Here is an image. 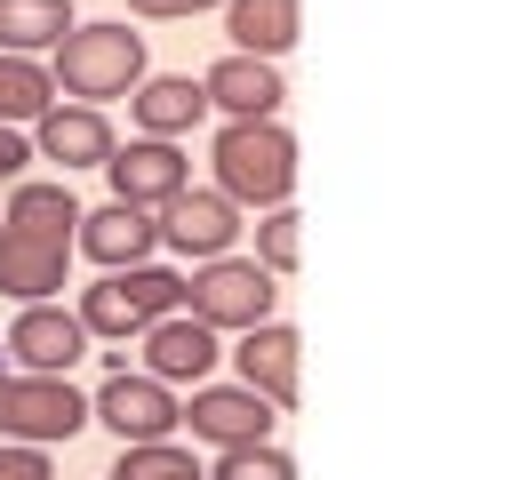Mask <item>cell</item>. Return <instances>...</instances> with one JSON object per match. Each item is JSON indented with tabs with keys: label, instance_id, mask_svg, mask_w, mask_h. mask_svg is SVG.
<instances>
[{
	"label": "cell",
	"instance_id": "obj_1",
	"mask_svg": "<svg viewBox=\"0 0 512 480\" xmlns=\"http://www.w3.org/2000/svg\"><path fill=\"white\" fill-rule=\"evenodd\" d=\"M296 184V136L280 120H224L216 128V192L232 208H280Z\"/></svg>",
	"mask_w": 512,
	"mask_h": 480
},
{
	"label": "cell",
	"instance_id": "obj_2",
	"mask_svg": "<svg viewBox=\"0 0 512 480\" xmlns=\"http://www.w3.org/2000/svg\"><path fill=\"white\" fill-rule=\"evenodd\" d=\"M64 96L80 104H104V96H128L144 80V32L136 24H72L56 40V72H48Z\"/></svg>",
	"mask_w": 512,
	"mask_h": 480
},
{
	"label": "cell",
	"instance_id": "obj_3",
	"mask_svg": "<svg viewBox=\"0 0 512 480\" xmlns=\"http://www.w3.org/2000/svg\"><path fill=\"white\" fill-rule=\"evenodd\" d=\"M160 312H184V280L160 264H120L80 296V328L88 336H144Z\"/></svg>",
	"mask_w": 512,
	"mask_h": 480
},
{
	"label": "cell",
	"instance_id": "obj_4",
	"mask_svg": "<svg viewBox=\"0 0 512 480\" xmlns=\"http://www.w3.org/2000/svg\"><path fill=\"white\" fill-rule=\"evenodd\" d=\"M272 272L256 264V256H208L192 280H184V312L192 320H208V328H256V320H272Z\"/></svg>",
	"mask_w": 512,
	"mask_h": 480
},
{
	"label": "cell",
	"instance_id": "obj_5",
	"mask_svg": "<svg viewBox=\"0 0 512 480\" xmlns=\"http://www.w3.org/2000/svg\"><path fill=\"white\" fill-rule=\"evenodd\" d=\"M88 424V400L72 392V376H0V440L48 448L72 440Z\"/></svg>",
	"mask_w": 512,
	"mask_h": 480
},
{
	"label": "cell",
	"instance_id": "obj_6",
	"mask_svg": "<svg viewBox=\"0 0 512 480\" xmlns=\"http://www.w3.org/2000/svg\"><path fill=\"white\" fill-rule=\"evenodd\" d=\"M104 176H112V200H128V208H168V200L192 184V168H184V152H176L168 136H136V144H112Z\"/></svg>",
	"mask_w": 512,
	"mask_h": 480
},
{
	"label": "cell",
	"instance_id": "obj_7",
	"mask_svg": "<svg viewBox=\"0 0 512 480\" xmlns=\"http://www.w3.org/2000/svg\"><path fill=\"white\" fill-rule=\"evenodd\" d=\"M88 416H104L128 448H144V440H168L184 416H176V400H168V384L160 376H128V368H112L104 376V392L88 400Z\"/></svg>",
	"mask_w": 512,
	"mask_h": 480
},
{
	"label": "cell",
	"instance_id": "obj_8",
	"mask_svg": "<svg viewBox=\"0 0 512 480\" xmlns=\"http://www.w3.org/2000/svg\"><path fill=\"white\" fill-rule=\"evenodd\" d=\"M200 440L216 448H248V440H272V400L248 392V384H192V408H176Z\"/></svg>",
	"mask_w": 512,
	"mask_h": 480
},
{
	"label": "cell",
	"instance_id": "obj_9",
	"mask_svg": "<svg viewBox=\"0 0 512 480\" xmlns=\"http://www.w3.org/2000/svg\"><path fill=\"white\" fill-rule=\"evenodd\" d=\"M64 264H72V240L56 232H24L0 216V296H24V304H48L64 288Z\"/></svg>",
	"mask_w": 512,
	"mask_h": 480
},
{
	"label": "cell",
	"instance_id": "obj_10",
	"mask_svg": "<svg viewBox=\"0 0 512 480\" xmlns=\"http://www.w3.org/2000/svg\"><path fill=\"white\" fill-rule=\"evenodd\" d=\"M80 352H88V328H80V312L24 304V312H16V328H8V360H24V376H64Z\"/></svg>",
	"mask_w": 512,
	"mask_h": 480
},
{
	"label": "cell",
	"instance_id": "obj_11",
	"mask_svg": "<svg viewBox=\"0 0 512 480\" xmlns=\"http://www.w3.org/2000/svg\"><path fill=\"white\" fill-rule=\"evenodd\" d=\"M216 360H224L216 352V328L192 320V312H160L144 328V376H160V384H200Z\"/></svg>",
	"mask_w": 512,
	"mask_h": 480
},
{
	"label": "cell",
	"instance_id": "obj_12",
	"mask_svg": "<svg viewBox=\"0 0 512 480\" xmlns=\"http://www.w3.org/2000/svg\"><path fill=\"white\" fill-rule=\"evenodd\" d=\"M200 96L224 104L232 120H272L288 88H280V72H272L264 56H240V48H232V56H216V64L200 72Z\"/></svg>",
	"mask_w": 512,
	"mask_h": 480
},
{
	"label": "cell",
	"instance_id": "obj_13",
	"mask_svg": "<svg viewBox=\"0 0 512 480\" xmlns=\"http://www.w3.org/2000/svg\"><path fill=\"white\" fill-rule=\"evenodd\" d=\"M240 384L248 392H264L272 408H288L296 400V328H280V320H256V328H240Z\"/></svg>",
	"mask_w": 512,
	"mask_h": 480
},
{
	"label": "cell",
	"instance_id": "obj_14",
	"mask_svg": "<svg viewBox=\"0 0 512 480\" xmlns=\"http://www.w3.org/2000/svg\"><path fill=\"white\" fill-rule=\"evenodd\" d=\"M72 240H80L96 264H112V272H120V264H144V256H152L160 224H152L144 208H128V200H104V208H88V216H80V232H72Z\"/></svg>",
	"mask_w": 512,
	"mask_h": 480
},
{
	"label": "cell",
	"instance_id": "obj_15",
	"mask_svg": "<svg viewBox=\"0 0 512 480\" xmlns=\"http://www.w3.org/2000/svg\"><path fill=\"white\" fill-rule=\"evenodd\" d=\"M160 232H168L184 256H224V248H232V232H240V216H232V200H224V192H192V184H184V192L168 200Z\"/></svg>",
	"mask_w": 512,
	"mask_h": 480
},
{
	"label": "cell",
	"instance_id": "obj_16",
	"mask_svg": "<svg viewBox=\"0 0 512 480\" xmlns=\"http://www.w3.org/2000/svg\"><path fill=\"white\" fill-rule=\"evenodd\" d=\"M40 152L64 160V168H104L112 160V128L96 104H48L40 112Z\"/></svg>",
	"mask_w": 512,
	"mask_h": 480
},
{
	"label": "cell",
	"instance_id": "obj_17",
	"mask_svg": "<svg viewBox=\"0 0 512 480\" xmlns=\"http://www.w3.org/2000/svg\"><path fill=\"white\" fill-rule=\"evenodd\" d=\"M296 0H224V32H232V48L240 56H280V48H296Z\"/></svg>",
	"mask_w": 512,
	"mask_h": 480
},
{
	"label": "cell",
	"instance_id": "obj_18",
	"mask_svg": "<svg viewBox=\"0 0 512 480\" xmlns=\"http://www.w3.org/2000/svg\"><path fill=\"white\" fill-rule=\"evenodd\" d=\"M200 112H208V96H200V80H192V72L136 80V120H144V136H184Z\"/></svg>",
	"mask_w": 512,
	"mask_h": 480
},
{
	"label": "cell",
	"instance_id": "obj_19",
	"mask_svg": "<svg viewBox=\"0 0 512 480\" xmlns=\"http://www.w3.org/2000/svg\"><path fill=\"white\" fill-rule=\"evenodd\" d=\"M64 32H72V0H0V48L8 56L56 48Z\"/></svg>",
	"mask_w": 512,
	"mask_h": 480
},
{
	"label": "cell",
	"instance_id": "obj_20",
	"mask_svg": "<svg viewBox=\"0 0 512 480\" xmlns=\"http://www.w3.org/2000/svg\"><path fill=\"white\" fill-rule=\"evenodd\" d=\"M56 104V80L32 64V56H8L0 48V128H16V120H40Z\"/></svg>",
	"mask_w": 512,
	"mask_h": 480
},
{
	"label": "cell",
	"instance_id": "obj_21",
	"mask_svg": "<svg viewBox=\"0 0 512 480\" xmlns=\"http://www.w3.org/2000/svg\"><path fill=\"white\" fill-rule=\"evenodd\" d=\"M8 224H24V232H56V240H72V224H80V200H72L64 184H16V200H8Z\"/></svg>",
	"mask_w": 512,
	"mask_h": 480
},
{
	"label": "cell",
	"instance_id": "obj_22",
	"mask_svg": "<svg viewBox=\"0 0 512 480\" xmlns=\"http://www.w3.org/2000/svg\"><path fill=\"white\" fill-rule=\"evenodd\" d=\"M112 480H208L184 448H168V440H144V448H120V472Z\"/></svg>",
	"mask_w": 512,
	"mask_h": 480
},
{
	"label": "cell",
	"instance_id": "obj_23",
	"mask_svg": "<svg viewBox=\"0 0 512 480\" xmlns=\"http://www.w3.org/2000/svg\"><path fill=\"white\" fill-rule=\"evenodd\" d=\"M208 480H296V464H288L272 440H248V448H224Z\"/></svg>",
	"mask_w": 512,
	"mask_h": 480
},
{
	"label": "cell",
	"instance_id": "obj_24",
	"mask_svg": "<svg viewBox=\"0 0 512 480\" xmlns=\"http://www.w3.org/2000/svg\"><path fill=\"white\" fill-rule=\"evenodd\" d=\"M296 224H304L296 208H264V232H256V264L264 272H288L296 264Z\"/></svg>",
	"mask_w": 512,
	"mask_h": 480
},
{
	"label": "cell",
	"instance_id": "obj_25",
	"mask_svg": "<svg viewBox=\"0 0 512 480\" xmlns=\"http://www.w3.org/2000/svg\"><path fill=\"white\" fill-rule=\"evenodd\" d=\"M0 480H48V456L24 440H0Z\"/></svg>",
	"mask_w": 512,
	"mask_h": 480
},
{
	"label": "cell",
	"instance_id": "obj_26",
	"mask_svg": "<svg viewBox=\"0 0 512 480\" xmlns=\"http://www.w3.org/2000/svg\"><path fill=\"white\" fill-rule=\"evenodd\" d=\"M208 0H128V16H200Z\"/></svg>",
	"mask_w": 512,
	"mask_h": 480
},
{
	"label": "cell",
	"instance_id": "obj_27",
	"mask_svg": "<svg viewBox=\"0 0 512 480\" xmlns=\"http://www.w3.org/2000/svg\"><path fill=\"white\" fill-rule=\"evenodd\" d=\"M24 160H32V152H24V136H16V128H0V176H16Z\"/></svg>",
	"mask_w": 512,
	"mask_h": 480
},
{
	"label": "cell",
	"instance_id": "obj_28",
	"mask_svg": "<svg viewBox=\"0 0 512 480\" xmlns=\"http://www.w3.org/2000/svg\"><path fill=\"white\" fill-rule=\"evenodd\" d=\"M0 360H8V352H0Z\"/></svg>",
	"mask_w": 512,
	"mask_h": 480
}]
</instances>
